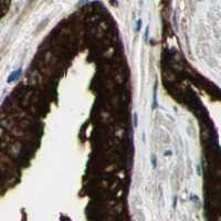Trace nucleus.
<instances>
[{"label": "nucleus", "instance_id": "2", "mask_svg": "<svg viewBox=\"0 0 221 221\" xmlns=\"http://www.w3.org/2000/svg\"><path fill=\"white\" fill-rule=\"evenodd\" d=\"M134 126L135 127H137V114H134Z\"/></svg>", "mask_w": 221, "mask_h": 221}, {"label": "nucleus", "instance_id": "3", "mask_svg": "<svg viewBox=\"0 0 221 221\" xmlns=\"http://www.w3.org/2000/svg\"><path fill=\"white\" fill-rule=\"evenodd\" d=\"M140 22H142V21H140V20H138V21H137V24H136V27H137V28H136V31H138V30H139V27H140Z\"/></svg>", "mask_w": 221, "mask_h": 221}, {"label": "nucleus", "instance_id": "1", "mask_svg": "<svg viewBox=\"0 0 221 221\" xmlns=\"http://www.w3.org/2000/svg\"><path fill=\"white\" fill-rule=\"evenodd\" d=\"M152 163H153V168H156V156L153 155V159H152Z\"/></svg>", "mask_w": 221, "mask_h": 221}, {"label": "nucleus", "instance_id": "4", "mask_svg": "<svg viewBox=\"0 0 221 221\" xmlns=\"http://www.w3.org/2000/svg\"><path fill=\"white\" fill-rule=\"evenodd\" d=\"M176 200H177V197H175L173 198V208H176Z\"/></svg>", "mask_w": 221, "mask_h": 221}]
</instances>
